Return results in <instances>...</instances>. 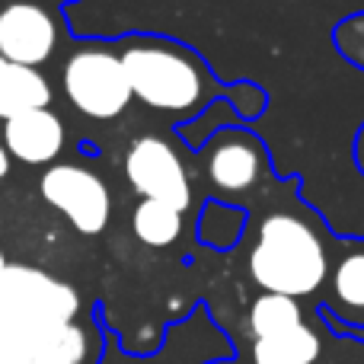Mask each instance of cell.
<instances>
[{"label": "cell", "instance_id": "1", "mask_svg": "<svg viewBox=\"0 0 364 364\" xmlns=\"http://www.w3.org/2000/svg\"><path fill=\"white\" fill-rule=\"evenodd\" d=\"M132 100L166 115L195 119L211 102L227 100L240 119L252 122L269 106V93L256 83H218L208 61L195 48L166 36H125L119 42Z\"/></svg>", "mask_w": 364, "mask_h": 364}, {"label": "cell", "instance_id": "2", "mask_svg": "<svg viewBox=\"0 0 364 364\" xmlns=\"http://www.w3.org/2000/svg\"><path fill=\"white\" fill-rule=\"evenodd\" d=\"M250 275L262 294H314L329 275V259L320 233L291 211H275L259 224L250 250Z\"/></svg>", "mask_w": 364, "mask_h": 364}, {"label": "cell", "instance_id": "3", "mask_svg": "<svg viewBox=\"0 0 364 364\" xmlns=\"http://www.w3.org/2000/svg\"><path fill=\"white\" fill-rule=\"evenodd\" d=\"M80 310V297L68 282L36 269V265L6 262L0 272V326L23 346L26 339L48 329L74 323Z\"/></svg>", "mask_w": 364, "mask_h": 364}, {"label": "cell", "instance_id": "4", "mask_svg": "<svg viewBox=\"0 0 364 364\" xmlns=\"http://www.w3.org/2000/svg\"><path fill=\"white\" fill-rule=\"evenodd\" d=\"M61 87L70 106L96 122L119 119L132 102V87L112 42L77 45L61 68Z\"/></svg>", "mask_w": 364, "mask_h": 364}, {"label": "cell", "instance_id": "5", "mask_svg": "<svg viewBox=\"0 0 364 364\" xmlns=\"http://www.w3.org/2000/svg\"><path fill=\"white\" fill-rule=\"evenodd\" d=\"M198 154L205 179L220 195V201L250 192L269 173V151H265L262 138L237 125L214 132Z\"/></svg>", "mask_w": 364, "mask_h": 364}, {"label": "cell", "instance_id": "6", "mask_svg": "<svg viewBox=\"0 0 364 364\" xmlns=\"http://www.w3.org/2000/svg\"><path fill=\"white\" fill-rule=\"evenodd\" d=\"M38 192H42L45 205L58 208L77 233L96 237L106 230L112 198H109V186L93 170L77 164H55L42 173Z\"/></svg>", "mask_w": 364, "mask_h": 364}, {"label": "cell", "instance_id": "7", "mask_svg": "<svg viewBox=\"0 0 364 364\" xmlns=\"http://www.w3.org/2000/svg\"><path fill=\"white\" fill-rule=\"evenodd\" d=\"M125 176L138 195L173 205L176 211H186L192 201V182H188L186 164L176 147L157 134H141L132 141L125 154Z\"/></svg>", "mask_w": 364, "mask_h": 364}, {"label": "cell", "instance_id": "8", "mask_svg": "<svg viewBox=\"0 0 364 364\" xmlns=\"http://www.w3.org/2000/svg\"><path fill=\"white\" fill-rule=\"evenodd\" d=\"M58 48L55 13L38 0H10L0 10V61L36 68Z\"/></svg>", "mask_w": 364, "mask_h": 364}, {"label": "cell", "instance_id": "9", "mask_svg": "<svg viewBox=\"0 0 364 364\" xmlns=\"http://www.w3.org/2000/svg\"><path fill=\"white\" fill-rule=\"evenodd\" d=\"M64 122L51 109L16 115L4 122V151L6 157L26 166H45L64 151Z\"/></svg>", "mask_w": 364, "mask_h": 364}, {"label": "cell", "instance_id": "10", "mask_svg": "<svg viewBox=\"0 0 364 364\" xmlns=\"http://www.w3.org/2000/svg\"><path fill=\"white\" fill-rule=\"evenodd\" d=\"M90 355V336L83 326L68 323V326L38 333L16 346L13 364H83Z\"/></svg>", "mask_w": 364, "mask_h": 364}, {"label": "cell", "instance_id": "11", "mask_svg": "<svg viewBox=\"0 0 364 364\" xmlns=\"http://www.w3.org/2000/svg\"><path fill=\"white\" fill-rule=\"evenodd\" d=\"M48 102L51 87L42 70L0 61V122H10L36 109H48Z\"/></svg>", "mask_w": 364, "mask_h": 364}, {"label": "cell", "instance_id": "12", "mask_svg": "<svg viewBox=\"0 0 364 364\" xmlns=\"http://www.w3.org/2000/svg\"><path fill=\"white\" fill-rule=\"evenodd\" d=\"M323 346L320 336L304 323L288 333L265 336L252 342V364H316Z\"/></svg>", "mask_w": 364, "mask_h": 364}, {"label": "cell", "instance_id": "13", "mask_svg": "<svg viewBox=\"0 0 364 364\" xmlns=\"http://www.w3.org/2000/svg\"><path fill=\"white\" fill-rule=\"evenodd\" d=\"M246 220H250V214H246L240 205L211 198L198 214V240L205 246H211V250L227 252L243 240Z\"/></svg>", "mask_w": 364, "mask_h": 364}, {"label": "cell", "instance_id": "14", "mask_svg": "<svg viewBox=\"0 0 364 364\" xmlns=\"http://www.w3.org/2000/svg\"><path fill=\"white\" fill-rule=\"evenodd\" d=\"M132 230L144 246L164 250V246H173L179 240L182 211H176L173 205H164V201L141 198L132 214Z\"/></svg>", "mask_w": 364, "mask_h": 364}, {"label": "cell", "instance_id": "15", "mask_svg": "<svg viewBox=\"0 0 364 364\" xmlns=\"http://www.w3.org/2000/svg\"><path fill=\"white\" fill-rule=\"evenodd\" d=\"M294 326H304V310L294 297L284 294H259L250 307V329L256 339L288 333Z\"/></svg>", "mask_w": 364, "mask_h": 364}, {"label": "cell", "instance_id": "16", "mask_svg": "<svg viewBox=\"0 0 364 364\" xmlns=\"http://www.w3.org/2000/svg\"><path fill=\"white\" fill-rule=\"evenodd\" d=\"M333 291L348 310H364V246L348 250L333 272Z\"/></svg>", "mask_w": 364, "mask_h": 364}, {"label": "cell", "instance_id": "17", "mask_svg": "<svg viewBox=\"0 0 364 364\" xmlns=\"http://www.w3.org/2000/svg\"><path fill=\"white\" fill-rule=\"evenodd\" d=\"M336 51L346 58L352 68L364 70V13H355V16L342 19L333 32Z\"/></svg>", "mask_w": 364, "mask_h": 364}, {"label": "cell", "instance_id": "18", "mask_svg": "<svg viewBox=\"0 0 364 364\" xmlns=\"http://www.w3.org/2000/svg\"><path fill=\"white\" fill-rule=\"evenodd\" d=\"M13 358H16V346L6 336V329L0 326V364H13Z\"/></svg>", "mask_w": 364, "mask_h": 364}, {"label": "cell", "instance_id": "19", "mask_svg": "<svg viewBox=\"0 0 364 364\" xmlns=\"http://www.w3.org/2000/svg\"><path fill=\"white\" fill-rule=\"evenodd\" d=\"M355 166H358L364 176V125L358 128V134H355Z\"/></svg>", "mask_w": 364, "mask_h": 364}, {"label": "cell", "instance_id": "20", "mask_svg": "<svg viewBox=\"0 0 364 364\" xmlns=\"http://www.w3.org/2000/svg\"><path fill=\"white\" fill-rule=\"evenodd\" d=\"M10 173V157H6V151H4V144H0V179Z\"/></svg>", "mask_w": 364, "mask_h": 364}, {"label": "cell", "instance_id": "21", "mask_svg": "<svg viewBox=\"0 0 364 364\" xmlns=\"http://www.w3.org/2000/svg\"><path fill=\"white\" fill-rule=\"evenodd\" d=\"M6 269V259H4V252H0V272H4Z\"/></svg>", "mask_w": 364, "mask_h": 364}]
</instances>
